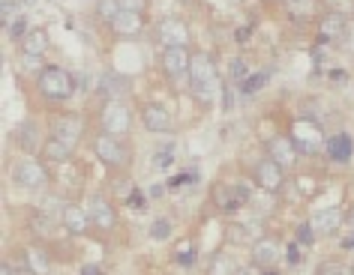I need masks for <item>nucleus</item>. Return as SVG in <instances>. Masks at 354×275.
<instances>
[{"label": "nucleus", "mask_w": 354, "mask_h": 275, "mask_svg": "<svg viewBox=\"0 0 354 275\" xmlns=\"http://www.w3.org/2000/svg\"><path fill=\"white\" fill-rule=\"evenodd\" d=\"M189 81H192V93H196V99H201V102H210L214 96H219V90H223V81H219L216 63H214V57H210L207 51H198V54H192Z\"/></svg>", "instance_id": "1"}, {"label": "nucleus", "mask_w": 354, "mask_h": 275, "mask_svg": "<svg viewBox=\"0 0 354 275\" xmlns=\"http://www.w3.org/2000/svg\"><path fill=\"white\" fill-rule=\"evenodd\" d=\"M37 87H39V93L46 96V99L64 102V99H69V96H73L75 81H73V75H69L66 69H60V66H46V69H39V75H37Z\"/></svg>", "instance_id": "2"}, {"label": "nucleus", "mask_w": 354, "mask_h": 275, "mask_svg": "<svg viewBox=\"0 0 354 275\" xmlns=\"http://www.w3.org/2000/svg\"><path fill=\"white\" fill-rule=\"evenodd\" d=\"M100 126H102V135H111V138L129 135V129H132V111L127 108V102H120V99L105 102L102 105V114H100Z\"/></svg>", "instance_id": "3"}, {"label": "nucleus", "mask_w": 354, "mask_h": 275, "mask_svg": "<svg viewBox=\"0 0 354 275\" xmlns=\"http://www.w3.org/2000/svg\"><path fill=\"white\" fill-rule=\"evenodd\" d=\"M12 183L19 185V189L39 192V189H46V183H48V171H46V165H42L39 159L24 156V159H19V162L12 165Z\"/></svg>", "instance_id": "4"}, {"label": "nucleus", "mask_w": 354, "mask_h": 275, "mask_svg": "<svg viewBox=\"0 0 354 275\" xmlns=\"http://www.w3.org/2000/svg\"><path fill=\"white\" fill-rule=\"evenodd\" d=\"M288 138L295 141V147H297V153H318L324 144V132L322 126H318L315 120H309V117H300L291 123V132H288Z\"/></svg>", "instance_id": "5"}, {"label": "nucleus", "mask_w": 354, "mask_h": 275, "mask_svg": "<svg viewBox=\"0 0 354 275\" xmlns=\"http://www.w3.org/2000/svg\"><path fill=\"white\" fill-rule=\"evenodd\" d=\"M250 198H252V192H250V185H246V183H219L214 189V203L223 212L241 210Z\"/></svg>", "instance_id": "6"}, {"label": "nucleus", "mask_w": 354, "mask_h": 275, "mask_svg": "<svg viewBox=\"0 0 354 275\" xmlns=\"http://www.w3.org/2000/svg\"><path fill=\"white\" fill-rule=\"evenodd\" d=\"M84 212H87V218H91V227H96V230L118 227V212H114V207L102 198V194H91L84 203Z\"/></svg>", "instance_id": "7"}, {"label": "nucleus", "mask_w": 354, "mask_h": 275, "mask_svg": "<svg viewBox=\"0 0 354 275\" xmlns=\"http://www.w3.org/2000/svg\"><path fill=\"white\" fill-rule=\"evenodd\" d=\"M93 153L100 156L109 167H123L129 162L127 147L120 144V138H111V135H96L93 138Z\"/></svg>", "instance_id": "8"}, {"label": "nucleus", "mask_w": 354, "mask_h": 275, "mask_svg": "<svg viewBox=\"0 0 354 275\" xmlns=\"http://www.w3.org/2000/svg\"><path fill=\"white\" fill-rule=\"evenodd\" d=\"M156 39L162 42L165 48H187L189 42V28L183 24L180 19H174V15H168L156 24Z\"/></svg>", "instance_id": "9"}, {"label": "nucleus", "mask_w": 354, "mask_h": 275, "mask_svg": "<svg viewBox=\"0 0 354 275\" xmlns=\"http://www.w3.org/2000/svg\"><path fill=\"white\" fill-rule=\"evenodd\" d=\"M252 180L261 185L264 192H270V194H277L282 189V183H286V167L277 165L273 159L264 156L259 165H255V171H252Z\"/></svg>", "instance_id": "10"}, {"label": "nucleus", "mask_w": 354, "mask_h": 275, "mask_svg": "<svg viewBox=\"0 0 354 275\" xmlns=\"http://www.w3.org/2000/svg\"><path fill=\"white\" fill-rule=\"evenodd\" d=\"M252 263L259 266V269L264 272H270L273 266L279 263V254H282V248H279V239L277 236H259L252 243Z\"/></svg>", "instance_id": "11"}, {"label": "nucleus", "mask_w": 354, "mask_h": 275, "mask_svg": "<svg viewBox=\"0 0 354 275\" xmlns=\"http://www.w3.org/2000/svg\"><path fill=\"white\" fill-rule=\"evenodd\" d=\"M84 132V120L78 117V114H60L51 123V138H60L66 141V144H78V138H82Z\"/></svg>", "instance_id": "12"}, {"label": "nucleus", "mask_w": 354, "mask_h": 275, "mask_svg": "<svg viewBox=\"0 0 354 275\" xmlns=\"http://www.w3.org/2000/svg\"><path fill=\"white\" fill-rule=\"evenodd\" d=\"M159 63H162V72L168 78H180V75L189 72L192 54H189V48H162V57H159Z\"/></svg>", "instance_id": "13"}, {"label": "nucleus", "mask_w": 354, "mask_h": 275, "mask_svg": "<svg viewBox=\"0 0 354 275\" xmlns=\"http://www.w3.org/2000/svg\"><path fill=\"white\" fill-rule=\"evenodd\" d=\"M264 147H268V159H273V162L282 167H291L297 162V147L288 135H273V138H268Z\"/></svg>", "instance_id": "14"}, {"label": "nucleus", "mask_w": 354, "mask_h": 275, "mask_svg": "<svg viewBox=\"0 0 354 275\" xmlns=\"http://www.w3.org/2000/svg\"><path fill=\"white\" fill-rule=\"evenodd\" d=\"M345 37V15L339 10H330L318 19V39L322 42H336Z\"/></svg>", "instance_id": "15"}, {"label": "nucleus", "mask_w": 354, "mask_h": 275, "mask_svg": "<svg viewBox=\"0 0 354 275\" xmlns=\"http://www.w3.org/2000/svg\"><path fill=\"white\" fill-rule=\"evenodd\" d=\"M342 221H345L342 207H324V210H318L315 216L309 218V225H313L315 234H336Z\"/></svg>", "instance_id": "16"}, {"label": "nucleus", "mask_w": 354, "mask_h": 275, "mask_svg": "<svg viewBox=\"0 0 354 275\" xmlns=\"http://www.w3.org/2000/svg\"><path fill=\"white\" fill-rule=\"evenodd\" d=\"M141 123H145L150 132H171V111L156 102H147L145 108H141Z\"/></svg>", "instance_id": "17"}, {"label": "nucleus", "mask_w": 354, "mask_h": 275, "mask_svg": "<svg viewBox=\"0 0 354 275\" xmlns=\"http://www.w3.org/2000/svg\"><path fill=\"white\" fill-rule=\"evenodd\" d=\"M129 87H132V81L127 75H114V72H109V75H102L100 78V93L105 96V102H111V99H127L129 96Z\"/></svg>", "instance_id": "18"}, {"label": "nucleus", "mask_w": 354, "mask_h": 275, "mask_svg": "<svg viewBox=\"0 0 354 275\" xmlns=\"http://www.w3.org/2000/svg\"><path fill=\"white\" fill-rule=\"evenodd\" d=\"M111 30L118 37H138L145 30V15L136 12V10H120V15L111 21Z\"/></svg>", "instance_id": "19"}, {"label": "nucleus", "mask_w": 354, "mask_h": 275, "mask_svg": "<svg viewBox=\"0 0 354 275\" xmlns=\"http://www.w3.org/2000/svg\"><path fill=\"white\" fill-rule=\"evenodd\" d=\"M69 156H73V144H66V141H60V138H48L39 150V159L48 165H64V162H69Z\"/></svg>", "instance_id": "20"}, {"label": "nucleus", "mask_w": 354, "mask_h": 275, "mask_svg": "<svg viewBox=\"0 0 354 275\" xmlns=\"http://www.w3.org/2000/svg\"><path fill=\"white\" fill-rule=\"evenodd\" d=\"M60 221H64V227L69 230V234H75V236L87 234V227H91V218H87L84 207H75V203L64 207V212H60Z\"/></svg>", "instance_id": "21"}, {"label": "nucleus", "mask_w": 354, "mask_h": 275, "mask_svg": "<svg viewBox=\"0 0 354 275\" xmlns=\"http://www.w3.org/2000/svg\"><path fill=\"white\" fill-rule=\"evenodd\" d=\"M324 150H327V159L330 162H348L351 153H354V144H351V138L345 135V132H339V135H330L324 141Z\"/></svg>", "instance_id": "22"}, {"label": "nucleus", "mask_w": 354, "mask_h": 275, "mask_svg": "<svg viewBox=\"0 0 354 275\" xmlns=\"http://www.w3.org/2000/svg\"><path fill=\"white\" fill-rule=\"evenodd\" d=\"M48 51V30L46 28H33L24 33L21 39V54H30V57H42Z\"/></svg>", "instance_id": "23"}, {"label": "nucleus", "mask_w": 354, "mask_h": 275, "mask_svg": "<svg viewBox=\"0 0 354 275\" xmlns=\"http://www.w3.org/2000/svg\"><path fill=\"white\" fill-rule=\"evenodd\" d=\"M39 129H37V123H21V126L19 129H15V141H19V147L24 150V153H28V156H33V153H37V150H42V144H39Z\"/></svg>", "instance_id": "24"}, {"label": "nucleus", "mask_w": 354, "mask_h": 275, "mask_svg": "<svg viewBox=\"0 0 354 275\" xmlns=\"http://www.w3.org/2000/svg\"><path fill=\"white\" fill-rule=\"evenodd\" d=\"M24 263H28L30 275H46L51 269V261L42 248H28V252H24Z\"/></svg>", "instance_id": "25"}, {"label": "nucleus", "mask_w": 354, "mask_h": 275, "mask_svg": "<svg viewBox=\"0 0 354 275\" xmlns=\"http://www.w3.org/2000/svg\"><path fill=\"white\" fill-rule=\"evenodd\" d=\"M120 10H123L120 0H96V15H100L102 21H109V24H111L114 19H118Z\"/></svg>", "instance_id": "26"}, {"label": "nucleus", "mask_w": 354, "mask_h": 275, "mask_svg": "<svg viewBox=\"0 0 354 275\" xmlns=\"http://www.w3.org/2000/svg\"><path fill=\"white\" fill-rule=\"evenodd\" d=\"M313 12H315V0H288V15H295V19L306 21Z\"/></svg>", "instance_id": "27"}, {"label": "nucleus", "mask_w": 354, "mask_h": 275, "mask_svg": "<svg viewBox=\"0 0 354 275\" xmlns=\"http://www.w3.org/2000/svg\"><path fill=\"white\" fill-rule=\"evenodd\" d=\"M234 272H237V266L232 263L228 254L214 257V263H210V269H207V275H234Z\"/></svg>", "instance_id": "28"}, {"label": "nucleus", "mask_w": 354, "mask_h": 275, "mask_svg": "<svg viewBox=\"0 0 354 275\" xmlns=\"http://www.w3.org/2000/svg\"><path fill=\"white\" fill-rule=\"evenodd\" d=\"M264 84H268V72H255L241 84V93H259Z\"/></svg>", "instance_id": "29"}, {"label": "nucleus", "mask_w": 354, "mask_h": 275, "mask_svg": "<svg viewBox=\"0 0 354 275\" xmlns=\"http://www.w3.org/2000/svg\"><path fill=\"white\" fill-rule=\"evenodd\" d=\"M315 275H351V269L348 266H342V263H336V261H327V263L318 266Z\"/></svg>", "instance_id": "30"}, {"label": "nucleus", "mask_w": 354, "mask_h": 275, "mask_svg": "<svg viewBox=\"0 0 354 275\" xmlns=\"http://www.w3.org/2000/svg\"><path fill=\"white\" fill-rule=\"evenodd\" d=\"M150 236H153V239H168V236H171V221H168V218H156L153 227H150Z\"/></svg>", "instance_id": "31"}, {"label": "nucleus", "mask_w": 354, "mask_h": 275, "mask_svg": "<svg viewBox=\"0 0 354 275\" xmlns=\"http://www.w3.org/2000/svg\"><path fill=\"white\" fill-rule=\"evenodd\" d=\"M297 243L300 245H313L315 243V230L309 221H304V225H297Z\"/></svg>", "instance_id": "32"}, {"label": "nucleus", "mask_w": 354, "mask_h": 275, "mask_svg": "<svg viewBox=\"0 0 354 275\" xmlns=\"http://www.w3.org/2000/svg\"><path fill=\"white\" fill-rule=\"evenodd\" d=\"M232 78H234L237 84H243L246 78H250V69H246V63H243L241 57H234V60H232Z\"/></svg>", "instance_id": "33"}, {"label": "nucleus", "mask_w": 354, "mask_h": 275, "mask_svg": "<svg viewBox=\"0 0 354 275\" xmlns=\"http://www.w3.org/2000/svg\"><path fill=\"white\" fill-rule=\"evenodd\" d=\"M145 3L147 0H120L123 10H136V12H145Z\"/></svg>", "instance_id": "34"}, {"label": "nucleus", "mask_w": 354, "mask_h": 275, "mask_svg": "<svg viewBox=\"0 0 354 275\" xmlns=\"http://www.w3.org/2000/svg\"><path fill=\"white\" fill-rule=\"evenodd\" d=\"M300 257H304V254H300V248L291 243V245L286 248V261H288V263H300Z\"/></svg>", "instance_id": "35"}, {"label": "nucleus", "mask_w": 354, "mask_h": 275, "mask_svg": "<svg viewBox=\"0 0 354 275\" xmlns=\"http://www.w3.org/2000/svg\"><path fill=\"white\" fill-rule=\"evenodd\" d=\"M234 275H268L264 269H259L255 263H250V266H237V272Z\"/></svg>", "instance_id": "36"}, {"label": "nucleus", "mask_w": 354, "mask_h": 275, "mask_svg": "<svg viewBox=\"0 0 354 275\" xmlns=\"http://www.w3.org/2000/svg\"><path fill=\"white\" fill-rule=\"evenodd\" d=\"M171 156H174V150H162V153L156 156V165H159V167H165L168 162H171Z\"/></svg>", "instance_id": "37"}, {"label": "nucleus", "mask_w": 354, "mask_h": 275, "mask_svg": "<svg viewBox=\"0 0 354 275\" xmlns=\"http://www.w3.org/2000/svg\"><path fill=\"white\" fill-rule=\"evenodd\" d=\"M21 60H24V69H37V66H39V57H30V54H21Z\"/></svg>", "instance_id": "38"}, {"label": "nucleus", "mask_w": 354, "mask_h": 275, "mask_svg": "<svg viewBox=\"0 0 354 275\" xmlns=\"http://www.w3.org/2000/svg\"><path fill=\"white\" fill-rule=\"evenodd\" d=\"M82 275H102V269L96 263H87V266H82Z\"/></svg>", "instance_id": "39"}, {"label": "nucleus", "mask_w": 354, "mask_h": 275, "mask_svg": "<svg viewBox=\"0 0 354 275\" xmlns=\"http://www.w3.org/2000/svg\"><path fill=\"white\" fill-rule=\"evenodd\" d=\"M177 261H180V263H189V261H192V252H187V248H183V252L177 254Z\"/></svg>", "instance_id": "40"}, {"label": "nucleus", "mask_w": 354, "mask_h": 275, "mask_svg": "<svg viewBox=\"0 0 354 275\" xmlns=\"http://www.w3.org/2000/svg\"><path fill=\"white\" fill-rule=\"evenodd\" d=\"M246 37H250V30H246V28L237 30V42H246Z\"/></svg>", "instance_id": "41"}, {"label": "nucleus", "mask_w": 354, "mask_h": 275, "mask_svg": "<svg viewBox=\"0 0 354 275\" xmlns=\"http://www.w3.org/2000/svg\"><path fill=\"white\" fill-rule=\"evenodd\" d=\"M228 3H243V0H228Z\"/></svg>", "instance_id": "42"}, {"label": "nucleus", "mask_w": 354, "mask_h": 275, "mask_svg": "<svg viewBox=\"0 0 354 275\" xmlns=\"http://www.w3.org/2000/svg\"><path fill=\"white\" fill-rule=\"evenodd\" d=\"M268 275H277V272H273V269H270V272H268Z\"/></svg>", "instance_id": "43"}, {"label": "nucleus", "mask_w": 354, "mask_h": 275, "mask_svg": "<svg viewBox=\"0 0 354 275\" xmlns=\"http://www.w3.org/2000/svg\"><path fill=\"white\" fill-rule=\"evenodd\" d=\"M351 275H354V266H351Z\"/></svg>", "instance_id": "44"}]
</instances>
